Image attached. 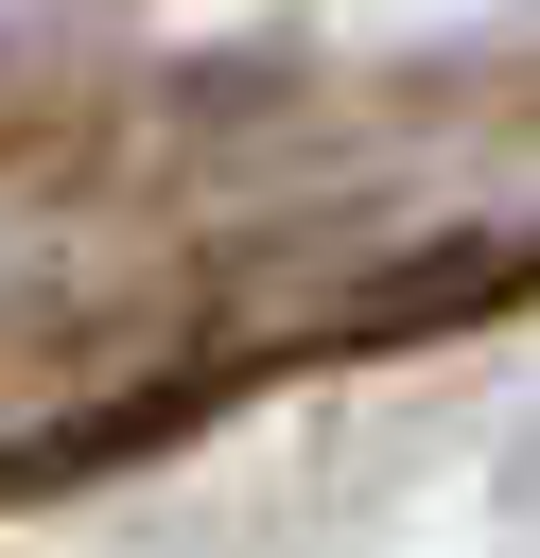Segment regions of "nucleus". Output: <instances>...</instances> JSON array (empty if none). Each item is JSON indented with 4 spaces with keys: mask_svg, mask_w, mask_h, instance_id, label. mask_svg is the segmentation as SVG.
Masks as SVG:
<instances>
[]
</instances>
